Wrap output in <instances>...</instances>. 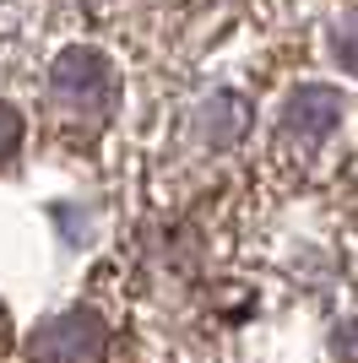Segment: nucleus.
Here are the masks:
<instances>
[{
	"label": "nucleus",
	"instance_id": "obj_5",
	"mask_svg": "<svg viewBox=\"0 0 358 363\" xmlns=\"http://www.w3.org/2000/svg\"><path fill=\"white\" fill-rule=\"evenodd\" d=\"M337 358H342V363H358V325L337 331Z\"/></svg>",
	"mask_w": 358,
	"mask_h": 363
},
{
	"label": "nucleus",
	"instance_id": "obj_3",
	"mask_svg": "<svg viewBox=\"0 0 358 363\" xmlns=\"http://www.w3.org/2000/svg\"><path fill=\"white\" fill-rule=\"evenodd\" d=\"M337 120H342V98L331 87H298L293 98H288V114H283V130L298 141H320L337 130Z\"/></svg>",
	"mask_w": 358,
	"mask_h": 363
},
{
	"label": "nucleus",
	"instance_id": "obj_4",
	"mask_svg": "<svg viewBox=\"0 0 358 363\" xmlns=\"http://www.w3.org/2000/svg\"><path fill=\"white\" fill-rule=\"evenodd\" d=\"M331 49H337V60H342L347 76H358V6L337 22V38H331Z\"/></svg>",
	"mask_w": 358,
	"mask_h": 363
},
{
	"label": "nucleus",
	"instance_id": "obj_1",
	"mask_svg": "<svg viewBox=\"0 0 358 363\" xmlns=\"http://www.w3.org/2000/svg\"><path fill=\"white\" fill-rule=\"evenodd\" d=\"M49 92H55V104L65 108V114L92 120V114H104V108L114 104V71H109V60L92 55V49H65L55 60V71H49Z\"/></svg>",
	"mask_w": 358,
	"mask_h": 363
},
{
	"label": "nucleus",
	"instance_id": "obj_6",
	"mask_svg": "<svg viewBox=\"0 0 358 363\" xmlns=\"http://www.w3.org/2000/svg\"><path fill=\"white\" fill-rule=\"evenodd\" d=\"M16 141H22V114L6 108V152H11V157H16Z\"/></svg>",
	"mask_w": 358,
	"mask_h": 363
},
{
	"label": "nucleus",
	"instance_id": "obj_2",
	"mask_svg": "<svg viewBox=\"0 0 358 363\" xmlns=\"http://www.w3.org/2000/svg\"><path fill=\"white\" fill-rule=\"evenodd\" d=\"M109 331L92 309H65V315L44 320L28 342V363H104Z\"/></svg>",
	"mask_w": 358,
	"mask_h": 363
}]
</instances>
